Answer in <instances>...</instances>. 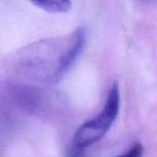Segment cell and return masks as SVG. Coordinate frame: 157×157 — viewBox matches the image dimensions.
Masks as SVG:
<instances>
[{
	"mask_svg": "<svg viewBox=\"0 0 157 157\" xmlns=\"http://www.w3.org/2000/svg\"><path fill=\"white\" fill-rule=\"evenodd\" d=\"M121 106V94L118 83H114L108 93L103 109L92 120L80 126L73 139V144L86 148L101 140L117 119Z\"/></svg>",
	"mask_w": 157,
	"mask_h": 157,
	"instance_id": "obj_1",
	"label": "cell"
},
{
	"mask_svg": "<svg viewBox=\"0 0 157 157\" xmlns=\"http://www.w3.org/2000/svg\"><path fill=\"white\" fill-rule=\"evenodd\" d=\"M68 157H85V148L73 144L69 149Z\"/></svg>",
	"mask_w": 157,
	"mask_h": 157,
	"instance_id": "obj_4",
	"label": "cell"
},
{
	"mask_svg": "<svg viewBox=\"0 0 157 157\" xmlns=\"http://www.w3.org/2000/svg\"><path fill=\"white\" fill-rule=\"evenodd\" d=\"M36 6L50 13H66L72 7L71 0H29Z\"/></svg>",
	"mask_w": 157,
	"mask_h": 157,
	"instance_id": "obj_2",
	"label": "cell"
},
{
	"mask_svg": "<svg viewBox=\"0 0 157 157\" xmlns=\"http://www.w3.org/2000/svg\"><path fill=\"white\" fill-rule=\"evenodd\" d=\"M144 147L140 143L134 144L126 153L122 154L119 157H143Z\"/></svg>",
	"mask_w": 157,
	"mask_h": 157,
	"instance_id": "obj_3",
	"label": "cell"
}]
</instances>
